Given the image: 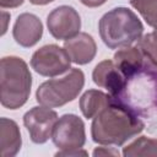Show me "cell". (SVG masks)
Instances as JSON below:
<instances>
[{
	"mask_svg": "<svg viewBox=\"0 0 157 157\" xmlns=\"http://www.w3.org/2000/svg\"><path fill=\"white\" fill-rule=\"evenodd\" d=\"M146 124L128 107L113 97L91 124L92 140L101 145L121 146L131 137L140 134Z\"/></svg>",
	"mask_w": 157,
	"mask_h": 157,
	"instance_id": "cell-1",
	"label": "cell"
},
{
	"mask_svg": "<svg viewBox=\"0 0 157 157\" xmlns=\"http://www.w3.org/2000/svg\"><path fill=\"white\" fill-rule=\"evenodd\" d=\"M145 124L157 123V69L144 65L126 78L123 91L114 97Z\"/></svg>",
	"mask_w": 157,
	"mask_h": 157,
	"instance_id": "cell-2",
	"label": "cell"
},
{
	"mask_svg": "<svg viewBox=\"0 0 157 157\" xmlns=\"http://www.w3.org/2000/svg\"><path fill=\"white\" fill-rule=\"evenodd\" d=\"M99 36L110 49H119L136 43L144 32V26L134 11L119 6L105 12L98 22Z\"/></svg>",
	"mask_w": 157,
	"mask_h": 157,
	"instance_id": "cell-3",
	"label": "cell"
},
{
	"mask_svg": "<svg viewBox=\"0 0 157 157\" xmlns=\"http://www.w3.org/2000/svg\"><path fill=\"white\" fill-rule=\"evenodd\" d=\"M32 75L26 61L18 56H4L0 61V101L7 109L22 107L31 93Z\"/></svg>",
	"mask_w": 157,
	"mask_h": 157,
	"instance_id": "cell-4",
	"label": "cell"
},
{
	"mask_svg": "<svg viewBox=\"0 0 157 157\" xmlns=\"http://www.w3.org/2000/svg\"><path fill=\"white\" fill-rule=\"evenodd\" d=\"M85 85V75L82 70L72 67L65 76L52 78L43 82L36 92V99L39 104L58 108L74 101Z\"/></svg>",
	"mask_w": 157,
	"mask_h": 157,
	"instance_id": "cell-5",
	"label": "cell"
},
{
	"mask_svg": "<svg viewBox=\"0 0 157 157\" xmlns=\"http://www.w3.org/2000/svg\"><path fill=\"white\" fill-rule=\"evenodd\" d=\"M71 59L64 48L56 44H47L37 49L31 58L32 69L45 77H54L70 69Z\"/></svg>",
	"mask_w": 157,
	"mask_h": 157,
	"instance_id": "cell-6",
	"label": "cell"
},
{
	"mask_svg": "<svg viewBox=\"0 0 157 157\" xmlns=\"http://www.w3.org/2000/svg\"><path fill=\"white\" fill-rule=\"evenodd\" d=\"M52 140L60 150L82 148L86 142L85 124L82 119L75 114L61 115L54 126Z\"/></svg>",
	"mask_w": 157,
	"mask_h": 157,
	"instance_id": "cell-7",
	"label": "cell"
},
{
	"mask_svg": "<svg viewBox=\"0 0 157 157\" xmlns=\"http://www.w3.org/2000/svg\"><path fill=\"white\" fill-rule=\"evenodd\" d=\"M58 114L49 107H33L23 115V124L34 144L47 142L52 135L58 121Z\"/></svg>",
	"mask_w": 157,
	"mask_h": 157,
	"instance_id": "cell-8",
	"label": "cell"
},
{
	"mask_svg": "<svg viewBox=\"0 0 157 157\" xmlns=\"http://www.w3.org/2000/svg\"><path fill=\"white\" fill-rule=\"evenodd\" d=\"M47 26L55 39L66 40L80 33L81 17L72 6L61 5L48 15Z\"/></svg>",
	"mask_w": 157,
	"mask_h": 157,
	"instance_id": "cell-9",
	"label": "cell"
},
{
	"mask_svg": "<svg viewBox=\"0 0 157 157\" xmlns=\"http://www.w3.org/2000/svg\"><path fill=\"white\" fill-rule=\"evenodd\" d=\"M92 78L98 87L105 88L113 97H117L126 83V77L124 74L119 70L113 60L108 59L96 65L92 72Z\"/></svg>",
	"mask_w": 157,
	"mask_h": 157,
	"instance_id": "cell-10",
	"label": "cell"
},
{
	"mask_svg": "<svg viewBox=\"0 0 157 157\" xmlns=\"http://www.w3.org/2000/svg\"><path fill=\"white\" fill-rule=\"evenodd\" d=\"M43 34V25L40 20L29 12L21 13L12 28V36L17 44L23 48L36 45Z\"/></svg>",
	"mask_w": 157,
	"mask_h": 157,
	"instance_id": "cell-11",
	"label": "cell"
},
{
	"mask_svg": "<svg viewBox=\"0 0 157 157\" xmlns=\"http://www.w3.org/2000/svg\"><path fill=\"white\" fill-rule=\"evenodd\" d=\"M64 49L71 61L78 65L91 63L97 53V45L93 37L85 32H80L75 37L66 39L64 42Z\"/></svg>",
	"mask_w": 157,
	"mask_h": 157,
	"instance_id": "cell-12",
	"label": "cell"
},
{
	"mask_svg": "<svg viewBox=\"0 0 157 157\" xmlns=\"http://www.w3.org/2000/svg\"><path fill=\"white\" fill-rule=\"evenodd\" d=\"M22 139L16 121L9 118L0 119V155L2 157H13L21 150Z\"/></svg>",
	"mask_w": 157,
	"mask_h": 157,
	"instance_id": "cell-13",
	"label": "cell"
},
{
	"mask_svg": "<svg viewBox=\"0 0 157 157\" xmlns=\"http://www.w3.org/2000/svg\"><path fill=\"white\" fill-rule=\"evenodd\" d=\"M113 61L126 78L134 75L145 65V60L140 49L137 47L131 45L119 48L114 54Z\"/></svg>",
	"mask_w": 157,
	"mask_h": 157,
	"instance_id": "cell-14",
	"label": "cell"
},
{
	"mask_svg": "<svg viewBox=\"0 0 157 157\" xmlns=\"http://www.w3.org/2000/svg\"><path fill=\"white\" fill-rule=\"evenodd\" d=\"M113 101V96L98 90H88L80 98V109L85 118L93 119L105 105Z\"/></svg>",
	"mask_w": 157,
	"mask_h": 157,
	"instance_id": "cell-15",
	"label": "cell"
},
{
	"mask_svg": "<svg viewBox=\"0 0 157 157\" xmlns=\"http://www.w3.org/2000/svg\"><path fill=\"white\" fill-rule=\"evenodd\" d=\"M125 157H145V156H157V139H151L147 136H140L134 140L123 150Z\"/></svg>",
	"mask_w": 157,
	"mask_h": 157,
	"instance_id": "cell-16",
	"label": "cell"
},
{
	"mask_svg": "<svg viewBox=\"0 0 157 157\" xmlns=\"http://www.w3.org/2000/svg\"><path fill=\"white\" fill-rule=\"evenodd\" d=\"M136 47L142 53L145 64L157 69V29L142 36L136 42Z\"/></svg>",
	"mask_w": 157,
	"mask_h": 157,
	"instance_id": "cell-17",
	"label": "cell"
},
{
	"mask_svg": "<svg viewBox=\"0 0 157 157\" xmlns=\"http://www.w3.org/2000/svg\"><path fill=\"white\" fill-rule=\"evenodd\" d=\"M130 4L148 26L157 29V0H130Z\"/></svg>",
	"mask_w": 157,
	"mask_h": 157,
	"instance_id": "cell-18",
	"label": "cell"
},
{
	"mask_svg": "<svg viewBox=\"0 0 157 157\" xmlns=\"http://www.w3.org/2000/svg\"><path fill=\"white\" fill-rule=\"evenodd\" d=\"M119 151L115 147H105V146H101V147H96L93 151V156H119Z\"/></svg>",
	"mask_w": 157,
	"mask_h": 157,
	"instance_id": "cell-19",
	"label": "cell"
},
{
	"mask_svg": "<svg viewBox=\"0 0 157 157\" xmlns=\"http://www.w3.org/2000/svg\"><path fill=\"white\" fill-rule=\"evenodd\" d=\"M80 155L86 156L87 152L82 148H74V150H60L59 152L55 153V156H80Z\"/></svg>",
	"mask_w": 157,
	"mask_h": 157,
	"instance_id": "cell-20",
	"label": "cell"
},
{
	"mask_svg": "<svg viewBox=\"0 0 157 157\" xmlns=\"http://www.w3.org/2000/svg\"><path fill=\"white\" fill-rule=\"evenodd\" d=\"M25 0H0V6L2 9H13L23 4Z\"/></svg>",
	"mask_w": 157,
	"mask_h": 157,
	"instance_id": "cell-21",
	"label": "cell"
},
{
	"mask_svg": "<svg viewBox=\"0 0 157 157\" xmlns=\"http://www.w3.org/2000/svg\"><path fill=\"white\" fill-rule=\"evenodd\" d=\"M85 6H88V7H98L101 5H103L107 0H80Z\"/></svg>",
	"mask_w": 157,
	"mask_h": 157,
	"instance_id": "cell-22",
	"label": "cell"
},
{
	"mask_svg": "<svg viewBox=\"0 0 157 157\" xmlns=\"http://www.w3.org/2000/svg\"><path fill=\"white\" fill-rule=\"evenodd\" d=\"M9 18H10V15L7 13V12H2V20H4V25H2V32H1V34H5V32H6V29H7V22H9Z\"/></svg>",
	"mask_w": 157,
	"mask_h": 157,
	"instance_id": "cell-23",
	"label": "cell"
},
{
	"mask_svg": "<svg viewBox=\"0 0 157 157\" xmlns=\"http://www.w3.org/2000/svg\"><path fill=\"white\" fill-rule=\"evenodd\" d=\"M52 1H54V0H29V2L33 5H47Z\"/></svg>",
	"mask_w": 157,
	"mask_h": 157,
	"instance_id": "cell-24",
	"label": "cell"
}]
</instances>
